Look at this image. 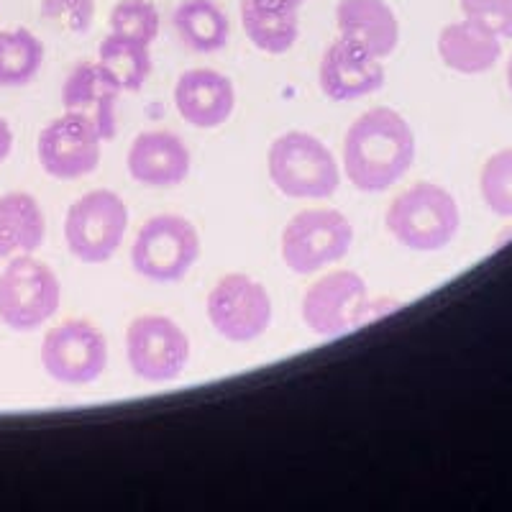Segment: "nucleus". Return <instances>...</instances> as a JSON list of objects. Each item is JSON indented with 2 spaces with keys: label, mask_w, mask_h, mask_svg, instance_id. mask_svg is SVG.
I'll list each match as a JSON object with an SVG mask.
<instances>
[{
  "label": "nucleus",
  "mask_w": 512,
  "mask_h": 512,
  "mask_svg": "<svg viewBox=\"0 0 512 512\" xmlns=\"http://www.w3.org/2000/svg\"><path fill=\"white\" fill-rule=\"evenodd\" d=\"M415 152L418 144L408 118L395 108L377 105L346 128L341 172L354 190L377 195L408 175Z\"/></svg>",
  "instance_id": "f257e3e1"
},
{
  "label": "nucleus",
  "mask_w": 512,
  "mask_h": 512,
  "mask_svg": "<svg viewBox=\"0 0 512 512\" xmlns=\"http://www.w3.org/2000/svg\"><path fill=\"white\" fill-rule=\"evenodd\" d=\"M267 175L290 200H328L341 187V164L323 139L310 131H285L269 144Z\"/></svg>",
  "instance_id": "f03ea898"
},
{
  "label": "nucleus",
  "mask_w": 512,
  "mask_h": 512,
  "mask_svg": "<svg viewBox=\"0 0 512 512\" xmlns=\"http://www.w3.org/2000/svg\"><path fill=\"white\" fill-rule=\"evenodd\" d=\"M461 210L456 198L436 182H415L402 190L384 213V228L408 251L433 254L456 239Z\"/></svg>",
  "instance_id": "7ed1b4c3"
},
{
  "label": "nucleus",
  "mask_w": 512,
  "mask_h": 512,
  "mask_svg": "<svg viewBox=\"0 0 512 512\" xmlns=\"http://www.w3.org/2000/svg\"><path fill=\"white\" fill-rule=\"evenodd\" d=\"M354 246V226L336 208H303L285 223L280 236V256L292 274L326 272L344 262Z\"/></svg>",
  "instance_id": "20e7f679"
},
{
  "label": "nucleus",
  "mask_w": 512,
  "mask_h": 512,
  "mask_svg": "<svg viewBox=\"0 0 512 512\" xmlns=\"http://www.w3.org/2000/svg\"><path fill=\"white\" fill-rule=\"evenodd\" d=\"M62 285L47 262L36 254L8 259L0 269V323L13 333L39 331L57 315Z\"/></svg>",
  "instance_id": "39448f33"
},
{
  "label": "nucleus",
  "mask_w": 512,
  "mask_h": 512,
  "mask_svg": "<svg viewBox=\"0 0 512 512\" xmlns=\"http://www.w3.org/2000/svg\"><path fill=\"white\" fill-rule=\"evenodd\" d=\"M131 267L154 285H175L200 259V233L185 216L159 213L146 218L131 244Z\"/></svg>",
  "instance_id": "423d86ee"
},
{
  "label": "nucleus",
  "mask_w": 512,
  "mask_h": 512,
  "mask_svg": "<svg viewBox=\"0 0 512 512\" xmlns=\"http://www.w3.org/2000/svg\"><path fill=\"white\" fill-rule=\"evenodd\" d=\"M128 231V205L118 192L98 187L75 200L64 216V244L80 264L111 262Z\"/></svg>",
  "instance_id": "0eeeda50"
},
{
  "label": "nucleus",
  "mask_w": 512,
  "mask_h": 512,
  "mask_svg": "<svg viewBox=\"0 0 512 512\" xmlns=\"http://www.w3.org/2000/svg\"><path fill=\"white\" fill-rule=\"evenodd\" d=\"M205 315L210 328L228 344H254L272 326V295L251 274L228 272L210 287Z\"/></svg>",
  "instance_id": "6e6552de"
},
{
  "label": "nucleus",
  "mask_w": 512,
  "mask_h": 512,
  "mask_svg": "<svg viewBox=\"0 0 512 512\" xmlns=\"http://www.w3.org/2000/svg\"><path fill=\"white\" fill-rule=\"evenodd\" d=\"M192 344L185 328L169 315H136L126 328V361L146 384H172L190 364Z\"/></svg>",
  "instance_id": "1a4fd4ad"
},
{
  "label": "nucleus",
  "mask_w": 512,
  "mask_h": 512,
  "mask_svg": "<svg viewBox=\"0 0 512 512\" xmlns=\"http://www.w3.org/2000/svg\"><path fill=\"white\" fill-rule=\"evenodd\" d=\"M41 369L62 387H88L108 369V341L95 323L70 318L41 338Z\"/></svg>",
  "instance_id": "9d476101"
},
{
  "label": "nucleus",
  "mask_w": 512,
  "mask_h": 512,
  "mask_svg": "<svg viewBox=\"0 0 512 512\" xmlns=\"http://www.w3.org/2000/svg\"><path fill=\"white\" fill-rule=\"evenodd\" d=\"M369 303L367 280L354 269H331L310 282L300 303L305 328L318 338H336L361 328Z\"/></svg>",
  "instance_id": "9b49d317"
},
{
  "label": "nucleus",
  "mask_w": 512,
  "mask_h": 512,
  "mask_svg": "<svg viewBox=\"0 0 512 512\" xmlns=\"http://www.w3.org/2000/svg\"><path fill=\"white\" fill-rule=\"evenodd\" d=\"M103 144L93 123L75 113H62L39 131L36 159L52 180L75 182L100 167Z\"/></svg>",
  "instance_id": "f8f14e48"
},
{
  "label": "nucleus",
  "mask_w": 512,
  "mask_h": 512,
  "mask_svg": "<svg viewBox=\"0 0 512 512\" xmlns=\"http://www.w3.org/2000/svg\"><path fill=\"white\" fill-rule=\"evenodd\" d=\"M384 80H387L384 59L374 57L367 49L356 47L354 41L341 36H336L320 57L318 85L333 103L369 98L384 88Z\"/></svg>",
  "instance_id": "ddd939ff"
},
{
  "label": "nucleus",
  "mask_w": 512,
  "mask_h": 512,
  "mask_svg": "<svg viewBox=\"0 0 512 512\" xmlns=\"http://www.w3.org/2000/svg\"><path fill=\"white\" fill-rule=\"evenodd\" d=\"M175 111L187 126L213 131L228 123L236 111V85L228 75L210 67L185 70L172 90Z\"/></svg>",
  "instance_id": "4468645a"
},
{
  "label": "nucleus",
  "mask_w": 512,
  "mask_h": 512,
  "mask_svg": "<svg viewBox=\"0 0 512 512\" xmlns=\"http://www.w3.org/2000/svg\"><path fill=\"white\" fill-rule=\"evenodd\" d=\"M128 177L144 187H177L190 177L192 154L172 131H141L126 152Z\"/></svg>",
  "instance_id": "2eb2a0df"
},
{
  "label": "nucleus",
  "mask_w": 512,
  "mask_h": 512,
  "mask_svg": "<svg viewBox=\"0 0 512 512\" xmlns=\"http://www.w3.org/2000/svg\"><path fill=\"white\" fill-rule=\"evenodd\" d=\"M121 88L98 62L75 64L62 82L64 113H75L93 123L103 141L116 136V105Z\"/></svg>",
  "instance_id": "dca6fc26"
},
{
  "label": "nucleus",
  "mask_w": 512,
  "mask_h": 512,
  "mask_svg": "<svg viewBox=\"0 0 512 512\" xmlns=\"http://www.w3.org/2000/svg\"><path fill=\"white\" fill-rule=\"evenodd\" d=\"M333 21L341 39L379 59L395 54L400 44V21L387 0H338Z\"/></svg>",
  "instance_id": "f3484780"
},
{
  "label": "nucleus",
  "mask_w": 512,
  "mask_h": 512,
  "mask_svg": "<svg viewBox=\"0 0 512 512\" xmlns=\"http://www.w3.org/2000/svg\"><path fill=\"white\" fill-rule=\"evenodd\" d=\"M436 49L448 70L459 75H484L500 62L502 41L484 26L461 18L438 31Z\"/></svg>",
  "instance_id": "a211bd4d"
},
{
  "label": "nucleus",
  "mask_w": 512,
  "mask_h": 512,
  "mask_svg": "<svg viewBox=\"0 0 512 512\" xmlns=\"http://www.w3.org/2000/svg\"><path fill=\"white\" fill-rule=\"evenodd\" d=\"M47 236V218L39 200L29 192H3L0 195V259L36 254Z\"/></svg>",
  "instance_id": "6ab92c4d"
},
{
  "label": "nucleus",
  "mask_w": 512,
  "mask_h": 512,
  "mask_svg": "<svg viewBox=\"0 0 512 512\" xmlns=\"http://www.w3.org/2000/svg\"><path fill=\"white\" fill-rule=\"evenodd\" d=\"M172 26L182 44L198 54L221 52L231 36V21L216 0H182L172 13Z\"/></svg>",
  "instance_id": "aec40b11"
},
{
  "label": "nucleus",
  "mask_w": 512,
  "mask_h": 512,
  "mask_svg": "<svg viewBox=\"0 0 512 512\" xmlns=\"http://www.w3.org/2000/svg\"><path fill=\"white\" fill-rule=\"evenodd\" d=\"M239 13L246 39L259 52L282 57L300 39V13L277 11V8H267L256 0H241Z\"/></svg>",
  "instance_id": "412c9836"
},
{
  "label": "nucleus",
  "mask_w": 512,
  "mask_h": 512,
  "mask_svg": "<svg viewBox=\"0 0 512 512\" xmlns=\"http://www.w3.org/2000/svg\"><path fill=\"white\" fill-rule=\"evenodd\" d=\"M98 64L111 75L121 93H139L154 70L152 47L108 34L100 41Z\"/></svg>",
  "instance_id": "4be33fe9"
},
{
  "label": "nucleus",
  "mask_w": 512,
  "mask_h": 512,
  "mask_svg": "<svg viewBox=\"0 0 512 512\" xmlns=\"http://www.w3.org/2000/svg\"><path fill=\"white\" fill-rule=\"evenodd\" d=\"M44 67V44L34 31H0V88H26Z\"/></svg>",
  "instance_id": "5701e85b"
},
{
  "label": "nucleus",
  "mask_w": 512,
  "mask_h": 512,
  "mask_svg": "<svg viewBox=\"0 0 512 512\" xmlns=\"http://www.w3.org/2000/svg\"><path fill=\"white\" fill-rule=\"evenodd\" d=\"M159 11L152 0H118L108 13V34L152 47L159 36Z\"/></svg>",
  "instance_id": "b1692460"
},
{
  "label": "nucleus",
  "mask_w": 512,
  "mask_h": 512,
  "mask_svg": "<svg viewBox=\"0 0 512 512\" xmlns=\"http://www.w3.org/2000/svg\"><path fill=\"white\" fill-rule=\"evenodd\" d=\"M479 192L489 213L512 218V146L500 149L484 162L479 175Z\"/></svg>",
  "instance_id": "393cba45"
},
{
  "label": "nucleus",
  "mask_w": 512,
  "mask_h": 512,
  "mask_svg": "<svg viewBox=\"0 0 512 512\" xmlns=\"http://www.w3.org/2000/svg\"><path fill=\"white\" fill-rule=\"evenodd\" d=\"M39 13L47 24L67 34H88L95 18V0H41Z\"/></svg>",
  "instance_id": "a878e982"
},
{
  "label": "nucleus",
  "mask_w": 512,
  "mask_h": 512,
  "mask_svg": "<svg viewBox=\"0 0 512 512\" xmlns=\"http://www.w3.org/2000/svg\"><path fill=\"white\" fill-rule=\"evenodd\" d=\"M464 18L500 39H512V0H459Z\"/></svg>",
  "instance_id": "bb28decb"
},
{
  "label": "nucleus",
  "mask_w": 512,
  "mask_h": 512,
  "mask_svg": "<svg viewBox=\"0 0 512 512\" xmlns=\"http://www.w3.org/2000/svg\"><path fill=\"white\" fill-rule=\"evenodd\" d=\"M13 144H16V136H13L11 123H8V118L0 116V164H6V159L11 157Z\"/></svg>",
  "instance_id": "cd10ccee"
},
{
  "label": "nucleus",
  "mask_w": 512,
  "mask_h": 512,
  "mask_svg": "<svg viewBox=\"0 0 512 512\" xmlns=\"http://www.w3.org/2000/svg\"><path fill=\"white\" fill-rule=\"evenodd\" d=\"M256 3H262V6H267V8H277V11L300 13V8H303L308 0H256Z\"/></svg>",
  "instance_id": "c85d7f7f"
},
{
  "label": "nucleus",
  "mask_w": 512,
  "mask_h": 512,
  "mask_svg": "<svg viewBox=\"0 0 512 512\" xmlns=\"http://www.w3.org/2000/svg\"><path fill=\"white\" fill-rule=\"evenodd\" d=\"M507 88H510V93H512V54H510V59H507Z\"/></svg>",
  "instance_id": "c756f323"
}]
</instances>
